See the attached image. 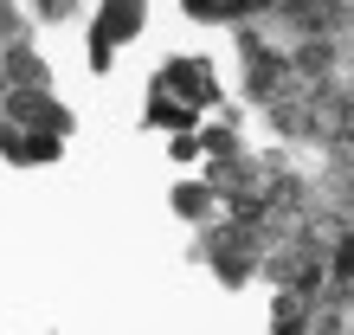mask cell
I'll return each instance as SVG.
<instances>
[{
	"instance_id": "6da1fadb",
	"label": "cell",
	"mask_w": 354,
	"mask_h": 335,
	"mask_svg": "<svg viewBox=\"0 0 354 335\" xmlns=\"http://www.w3.org/2000/svg\"><path fill=\"white\" fill-rule=\"evenodd\" d=\"M7 110H13L19 123H39V129H65V110H58L39 84H32V91H26V84H13V103H7Z\"/></svg>"
},
{
	"instance_id": "7a4b0ae2",
	"label": "cell",
	"mask_w": 354,
	"mask_h": 335,
	"mask_svg": "<svg viewBox=\"0 0 354 335\" xmlns=\"http://www.w3.org/2000/svg\"><path fill=\"white\" fill-rule=\"evenodd\" d=\"M136 19H142V0H110V19H103V46L122 33H136Z\"/></svg>"
},
{
	"instance_id": "3957f363",
	"label": "cell",
	"mask_w": 354,
	"mask_h": 335,
	"mask_svg": "<svg viewBox=\"0 0 354 335\" xmlns=\"http://www.w3.org/2000/svg\"><path fill=\"white\" fill-rule=\"evenodd\" d=\"M7 78H13V84H46V65H39L26 46H13V52H7Z\"/></svg>"
},
{
	"instance_id": "277c9868",
	"label": "cell",
	"mask_w": 354,
	"mask_h": 335,
	"mask_svg": "<svg viewBox=\"0 0 354 335\" xmlns=\"http://www.w3.org/2000/svg\"><path fill=\"white\" fill-rule=\"evenodd\" d=\"M277 329H303V303H297V297L277 303Z\"/></svg>"
},
{
	"instance_id": "5b68a950",
	"label": "cell",
	"mask_w": 354,
	"mask_h": 335,
	"mask_svg": "<svg viewBox=\"0 0 354 335\" xmlns=\"http://www.w3.org/2000/svg\"><path fill=\"white\" fill-rule=\"evenodd\" d=\"M174 206H187V213H200V206H206V187H187V194H174Z\"/></svg>"
},
{
	"instance_id": "8992f818",
	"label": "cell",
	"mask_w": 354,
	"mask_h": 335,
	"mask_svg": "<svg viewBox=\"0 0 354 335\" xmlns=\"http://www.w3.org/2000/svg\"><path fill=\"white\" fill-rule=\"evenodd\" d=\"M39 13H52V19H58V13H71V0H39Z\"/></svg>"
},
{
	"instance_id": "52a82bcc",
	"label": "cell",
	"mask_w": 354,
	"mask_h": 335,
	"mask_svg": "<svg viewBox=\"0 0 354 335\" xmlns=\"http://www.w3.org/2000/svg\"><path fill=\"white\" fill-rule=\"evenodd\" d=\"M0 39H13V13L7 7H0Z\"/></svg>"
}]
</instances>
